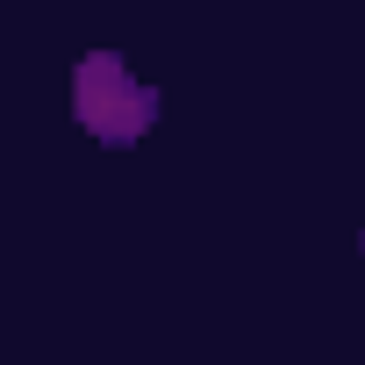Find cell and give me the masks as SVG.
<instances>
[{
  "label": "cell",
  "instance_id": "cell-1",
  "mask_svg": "<svg viewBox=\"0 0 365 365\" xmlns=\"http://www.w3.org/2000/svg\"><path fill=\"white\" fill-rule=\"evenodd\" d=\"M158 108H165L158 86L136 79L122 51H86V58L72 65V115H79L86 136H101V143H136V136L158 122Z\"/></svg>",
  "mask_w": 365,
  "mask_h": 365
}]
</instances>
